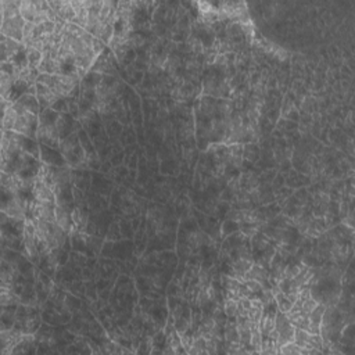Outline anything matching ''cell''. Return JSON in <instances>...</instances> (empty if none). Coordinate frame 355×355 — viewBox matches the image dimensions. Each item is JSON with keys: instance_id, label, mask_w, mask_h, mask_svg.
<instances>
[{"instance_id": "6da1fadb", "label": "cell", "mask_w": 355, "mask_h": 355, "mask_svg": "<svg viewBox=\"0 0 355 355\" xmlns=\"http://www.w3.org/2000/svg\"><path fill=\"white\" fill-rule=\"evenodd\" d=\"M38 129H39V115H35L32 113H17V119H16L13 130L36 139Z\"/></svg>"}, {"instance_id": "7a4b0ae2", "label": "cell", "mask_w": 355, "mask_h": 355, "mask_svg": "<svg viewBox=\"0 0 355 355\" xmlns=\"http://www.w3.org/2000/svg\"><path fill=\"white\" fill-rule=\"evenodd\" d=\"M275 329L277 333V345L279 348L285 345V344L292 343L294 340V332L296 327L292 325V322L289 321V318L286 316L285 312H277L275 316Z\"/></svg>"}, {"instance_id": "3957f363", "label": "cell", "mask_w": 355, "mask_h": 355, "mask_svg": "<svg viewBox=\"0 0 355 355\" xmlns=\"http://www.w3.org/2000/svg\"><path fill=\"white\" fill-rule=\"evenodd\" d=\"M40 161L42 164L53 167H67L65 158L60 152V149H51L43 145H40Z\"/></svg>"}, {"instance_id": "277c9868", "label": "cell", "mask_w": 355, "mask_h": 355, "mask_svg": "<svg viewBox=\"0 0 355 355\" xmlns=\"http://www.w3.org/2000/svg\"><path fill=\"white\" fill-rule=\"evenodd\" d=\"M12 106L17 113H32L35 115H39L40 111H42L39 102H38V97L35 95H28V93L24 95L18 102H16Z\"/></svg>"}, {"instance_id": "5b68a950", "label": "cell", "mask_w": 355, "mask_h": 355, "mask_svg": "<svg viewBox=\"0 0 355 355\" xmlns=\"http://www.w3.org/2000/svg\"><path fill=\"white\" fill-rule=\"evenodd\" d=\"M24 45L21 42L7 38L5 35L0 34V49H2V62H7L12 60V57L17 53L20 49H23Z\"/></svg>"}, {"instance_id": "8992f818", "label": "cell", "mask_w": 355, "mask_h": 355, "mask_svg": "<svg viewBox=\"0 0 355 355\" xmlns=\"http://www.w3.org/2000/svg\"><path fill=\"white\" fill-rule=\"evenodd\" d=\"M49 6H50L53 12L56 13L57 17L61 18L62 21H65V23H71L77 16L71 2H58V0H56V2H49Z\"/></svg>"}, {"instance_id": "52a82bcc", "label": "cell", "mask_w": 355, "mask_h": 355, "mask_svg": "<svg viewBox=\"0 0 355 355\" xmlns=\"http://www.w3.org/2000/svg\"><path fill=\"white\" fill-rule=\"evenodd\" d=\"M36 97H38V102H39L42 110L50 108L53 106V103L58 99L56 93L51 91L50 88H47L46 85L39 84V82H36Z\"/></svg>"}, {"instance_id": "ba28073f", "label": "cell", "mask_w": 355, "mask_h": 355, "mask_svg": "<svg viewBox=\"0 0 355 355\" xmlns=\"http://www.w3.org/2000/svg\"><path fill=\"white\" fill-rule=\"evenodd\" d=\"M325 308L326 307L323 304H318L314 310L311 311V314L308 315V330L307 332H310L311 334H319Z\"/></svg>"}, {"instance_id": "9c48e42d", "label": "cell", "mask_w": 355, "mask_h": 355, "mask_svg": "<svg viewBox=\"0 0 355 355\" xmlns=\"http://www.w3.org/2000/svg\"><path fill=\"white\" fill-rule=\"evenodd\" d=\"M61 114L54 111L53 108H45L39 114V126L45 128H56V124L60 119Z\"/></svg>"}, {"instance_id": "30bf717a", "label": "cell", "mask_w": 355, "mask_h": 355, "mask_svg": "<svg viewBox=\"0 0 355 355\" xmlns=\"http://www.w3.org/2000/svg\"><path fill=\"white\" fill-rule=\"evenodd\" d=\"M102 74L89 71L84 78L81 79V88H84V89H97V86L102 84Z\"/></svg>"}, {"instance_id": "8fae6325", "label": "cell", "mask_w": 355, "mask_h": 355, "mask_svg": "<svg viewBox=\"0 0 355 355\" xmlns=\"http://www.w3.org/2000/svg\"><path fill=\"white\" fill-rule=\"evenodd\" d=\"M10 62H12L14 67H17L20 71H21V69H24V68L29 67L28 50H27V47L24 46L23 49H20V50H18L17 53H16V54L12 57Z\"/></svg>"}, {"instance_id": "7c38bea8", "label": "cell", "mask_w": 355, "mask_h": 355, "mask_svg": "<svg viewBox=\"0 0 355 355\" xmlns=\"http://www.w3.org/2000/svg\"><path fill=\"white\" fill-rule=\"evenodd\" d=\"M310 340H311V333L307 332V330H304V329H296V332H294V343L297 344V345H300V347H303V348H305L307 351H308V354H311L310 352Z\"/></svg>"}, {"instance_id": "4fadbf2b", "label": "cell", "mask_w": 355, "mask_h": 355, "mask_svg": "<svg viewBox=\"0 0 355 355\" xmlns=\"http://www.w3.org/2000/svg\"><path fill=\"white\" fill-rule=\"evenodd\" d=\"M16 79L17 78H14V77L9 75V74L0 73V93H2V99H5L9 95V92L12 89Z\"/></svg>"}, {"instance_id": "5bb4252c", "label": "cell", "mask_w": 355, "mask_h": 355, "mask_svg": "<svg viewBox=\"0 0 355 355\" xmlns=\"http://www.w3.org/2000/svg\"><path fill=\"white\" fill-rule=\"evenodd\" d=\"M275 301H276L279 311H280V312H285V314H286L288 311H290V308H292L294 304L293 301L289 299L286 294H283L282 292H279V290L275 293Z\"/></svg>"}, {"instance_id": "9a60e30c", "label": "cell", "mask_w": 355, "mask_h": 355, "mask_svg": "<svg viewBox=\"0 0 355 355\" xmlns=\"http://www.w3.org/2000/svg\"><path fill=\"white\" fill-rule=\"evenodd\" d=\"M221 232H222V235H224L225 237L231 236V235H233V233H237V232H240V224H239L237 221L226 220L225 222L222 224Z\"/></svg>"}, {"instance_id": "2e32d148", "label": "cell", "mask_w": 355, "mask_h": 355, "mask_svg": "<svg viewBox=\"0 0 355 355\" xmlns=\"http://www.w3.org/2000/svg\"><path fill=\"white\" fill-rule=\"evenodd\" d=\"M279 352H282V354H289V355L290 354H308V351H307V349L303 348V347H300V345H297V344L294 343V341L282 345V347L279 348Z\"/></svg>"}, {"instance_id": "e0dca14e", "label": "cell", "mask_w": 355, "mask_h": 355, "mask_svg": "<svg viewBox=\"0 0 355 355\" xmlns=\"http://www.w3.org/2000/svg\"><path fill=\"white\" fill-rule=\"evenodd\" d=\"M28 50V60L29 67L38 68L40 65V62L43 60V53L38 49H27Z\"/></svg>"}, {"instance_id": "ac0fdd59", "label": "cell", "mask_w": 355, "mask_h": 355, "mask_svg": "<svg viewBox=\"0 0 355 355\" xmlns=\"http://www.w3.org/2000/svg\"><path fill=\"white\" fill-rule=\"evenodd\" d=\"M224 312H225L228 318L229 316H237V300H224Z\"/></svg>"}]
</instances>
